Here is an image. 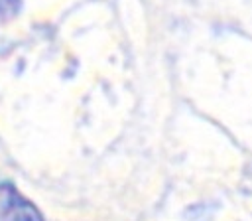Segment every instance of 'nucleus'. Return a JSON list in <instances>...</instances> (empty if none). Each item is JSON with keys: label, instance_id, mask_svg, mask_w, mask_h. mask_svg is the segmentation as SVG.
<instances>
[{"label": "nucleus", "instance_id": "1", "mask_svg": "<svg viewBox=\"0 0 252 221\" xmlns=\"http://www.w3.org/2000/svg\"><path fill=\"white\" fill-rule=\"evenodd\" d=\"M0 221H45V219L41 211L28 197H24L12 182L0 180Z\"/></svg>", "mask_w": 252, "mask_h": 221}, {"label": "nucleus", "instance_id": "2", "mask_svg": "<svg viewBox=\"0 0 252 221\" xmlns=\"http://www.w3.org/2000/svg\"><path fill=\"white\" fill-rule=\"evenodd\" d=\"M22 10V0H0V22L14 20Z\"/></svg>", "mask_w": 252, "mask_h": 221}]
</instances>
